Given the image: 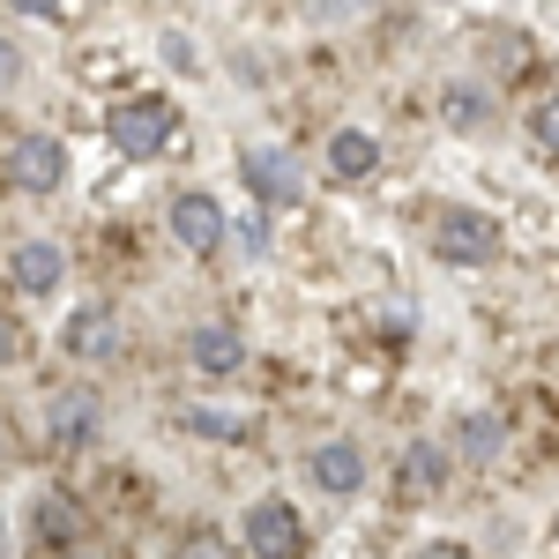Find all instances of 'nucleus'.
I'll return each mask as SVG.
<instances>
[{"mask_svg":"<svg viewBox=\"0 0 559 559\" xmlns=\"http://www.w3.org/2000/svg\"><path fill=\"white\" fill-rule=\"evenodd\" d=\"M187 366L224 381V373H239V366H247V344H239V336H231L224 321H202V329L187 336Z\"/></svg>","mask_w":559,"mask_h":559,"instance_id":"6e6552de","label":"nucleus"},{"mask_svg":"<svg viewBox=\"0 0 559 559\" xmlns=\"http://www.w3.org/2000/svg\"><path fill=\"white\" fill-rule=\"evenodd\" d=\"M329 165H336L344 179H366L373 165H381V142H373V134H358V128H344L336 142H329Z\"/></svg>","mask_w":559,"mask_h":559,"instance_id":"ddd939ff","label":"nucleus"},{"mask_svg":"<svg viewBox=\"0 0 559 559\" xmlns=\"http://www.w3.org/2000/svg\"><path fill=\"white\" fill-rule=\"evenodd\" d=\"M426 559H471L463 545H426Z\"/></svg>","mask_w":559,"mask_h":559,"instance_id":"4be33fe9","label":"nucleus"},{"mask_svg":"<svg viewBox=\"0 0 559 559\" xmlns=\"http://www.w3.org/2000/svg\"><path fill=\"white\" fill-rule=\"evenodd\" d=\"M179 559H231V545H224L216 530H194V537L179 545Z\"/></svg>","mask_w":559,"mask_h":559,"instance_id":"6ab92c4d","label":"nucleus"},{"mask_svg":"<svg viewBox=\"0 0 559 559\" xmlns=\"http://www.w3.org/2000/svg\"><path fill=\"white\" fill-rule=\"evenodd\" d=\"M247 552L254 559H292L299 552V515H292L284 500H261L254 515H247Z\"/></svg>","mask_w":559,"mask_h":559,"instance_id":"39448f33","label":"nucleus"},{"mask_svg":"<svg viewBox=\"0 0 559 559\" xmlns=\"http://www.w3.org/2000/svg\"><path fill=\"white\" fill-rule=\"evenodd\" d=\"M440 477H448V455H440L432 440H411V448H403V463H395V492H403V500H432V492H440Z\"/></svg>","mask_w":559,"mask_h":559,"instance_id":"9d476101","label":"nucleus"},{"mask_svg":"<svg viewBox=\"0 0 559 559\" xmlns=\"http://www.w3.org/2000/svg\"><path fill=\"white\" fill-rule=\"evenodd\" d=\"M500 440H508V432H500V418H471V426H463V448H471L477 463H485V455H500Z\"/></svg>","mask_w":559,"mask_h":559,"instance_id":"f3484780","label":"nucleus"},{"mask_svg":"<svg viewBox=\"0 0 559 559\" xmlns=\"http://www.w3.org/2000/svg\"><path fill=\"white\" fill-rule=\"evenodd\" d=\"M8 276H15V292H52V284H60V247H45V239L15 247Z\"/></svg>","mask_w":559,"mask_h":559,"instance_id":"f8f14e48","label":"nucleus"},{"mask_svg":"<svg viewBox=\"0 0 559 559\" xmlns=\"http://www.w3.org/2000/svg\"><path fill=\"white\" fill-rule=\"evenodd\" d=\"M530 142H537L545 157H559V90H552V97H537V105H530Z\"/></svg>","mask_w":559,"mask_h":559,"instance_id":"dca6fc26","label":"nucleus"},{"mask_svg":"<svg viewBox=\"0 0 559 559\" xmlns=\"http://www.w3.org/2000/svg\"><path fill=\"white\" fill-rule=\"evenodd\" d=\"M90 432H97V395H83V388L52 395V411H45V440H52V448H90Z\"/></svg>","mask_w":559,"mask_h":559,"instance_id":"0eeeda50","label":"nucleus"},{"mask_svg":"<svg viewBox=\"0 0 559 559\" xmlns=\"http://www.w3.org/2000/svg\"><path fill=\"white\" fill-rule=\"evenodd\" d=\"M440 112H448L455 128H485V120H492V90H477V83H448Z\"/></svg>","mask_w":559,"mask_h":559,"instance_id":"4468645a","label":"nucleus"},{"mask_svg":"<svg viewBox=\"0 0 559 559\" xmlns=\"http://www.w3.org/2000/svg\"><path fill=\"white\" fill-rule=\"evenodd\" d=\"M0 173H8V187H23V194H45V187L68 179V150L52 134H15L8 157H0Z\"/></svg>","mask_w":559,"mask_h":559,"instance_id":"f03ea898","label":"nucleus"},{"mask_svg":"<svg viewBox=\"0 0 559 559\" xmlns=\"http://www.w3.org/2000/svg\"><path fill=\"white\" fill-rule=\"evenodd\" d=\"M105 128H112V142H120V157H157V150L173 142L179 120H173L165 97H134V105H120V112L105 120Z\"/></svg>","mask_w":559,"mask_h":559,"instance_id":"f257e3e1","label":"nucleus"},{"mask_svg":"<svg viewBox=\"0 0 559 559\" xmlns=\"http://www.w3.org/2000/svg\"><path fill=\"white\" fill-rule=\"evenodd\" d=\"M173 231L187 254H216L224 247V210H216L210 194H179L173 202Z\"/></svg>","mask_w":559,"mask_h":559,"instance_id":"423d86ee","label":"nucleus"},{"mask_svg":"<svg viewBox=\"0 0 559 559\" xmlns=\"http://www.w3.org/2000/svg\"><path fill=\"white\" fill-rule=\"evenodd\" d=\"M239 173H247V187H254L261 202H299V194H306L299 157H284V150H247Z\"/></svg>","mask_w":559,"mask_h":559,"instance_id":"20e7f679","label":"nucleus"},{"mask_svg":"<svg viewBox=\"0 0 559 559\" xmlns=\"http://www.w3.org/2000/svg\"><path fill=\"white\" fill-rule=\"evenodd\" d=\"M0 455H8V418H0Z\"/></svg>","mask_w":559,"mask_h":559,"instance_id":"5701e85b","label":"nucleus"},{"mask_svg":"<svg viewBox=\"0 0 559 559\" xmlns=\"http://www.w3.org/2000/svg\"><path fill=\"white\" fill-rule=\"evenodd\" d=\"M306 477H313L321 492H358V485H366V455H358L350 440H329V448L306 455Z\"/></svg>","mask_w":559,"mask_h":559,"instance_id":"1a4fd4ad","label":"nucleus"},{"mask_svg":"<svg viewBox=\"0 0 559 559\" xmlns=\"http://www.w3.org/2000/svg\"><path fill=\"white\" fill-rule=\"evenodd\" d=\"M187 426L202 432V440H231V432L247 426V418H224V411H187Z\"/></svg>","mask_w":559,"mask_h":559,"instance_id":"a211bd4d","label":"nucleus"},{"mask_svg":"<svg viewBox=\"0 0 559 559\" xmlns=\"http://www.w3.org/2000/svg\"><path fill=\"white\" fill-rule=\"evenodd\" d=\"M432 247H440L448 261H492L500 254V224H492L485 210H440Z\"/></svg>","mask_w":559,"mask_h":559,"instance_id":"7ed1b4c3","label":"nucleus"},{"mask_svg":"<svg viewBox=\"0 0 559 559\" xmlns=\"http://www.w3.org/2000/svg\"><path fill=\"white\" fill-rule=\"evenodd\" d=\"M60 344L75 350V358H105V350L120 344V329H112V313H105V306H83V313H68Z\"/></svg>","mask_w":559,"mask_h":559,"instance_id":"9b49d317","label":"nucleus"},{"mask_svg":"<svg viewBox=\"0 0 559 559\" xmlns=\"http://www.w3.org/2000/svg\"><path fill=\"white\" fill-rule=\"evenodd\" d=\"M8 83H15V45L0 38V90H8Z\"/></svg>","mask_w":559,"mask_h":559,"instance_id":"412c9836","label":"nucleus"},{"mask_svg":"<svg viewBox=\"0 0 559 559\" xmlns=\"http://www.w3.org/2000/svg\"><path fill=\"white\" fill-rule=\"evenodd\" d=\"M38 537H52V545H68V537H90V515L75 508V500H45V508H38Z\"/></svg>","mask_w":559,"mask_h":559,"instance_id":"2eb2a0df","label":"nucleus"},{"mask_svg":"<svg viewBox=\"0 0 559 559\" xmlns=\"http://www.w3.org/2000/svg\"><path fill=\"white\" fill-rule=\"evenodd\" d=\"M15 344H23V336H15V321H8V313H0V366H8V358H15Z\"/></svg>","mask_w":559,"mask_h":559,"instance_id":"aec40b11","label":"nucleus"}]
</instances>
